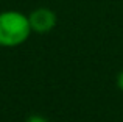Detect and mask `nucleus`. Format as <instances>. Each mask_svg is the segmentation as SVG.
I'll return each mask as SVG.
<instances>
[{"label":"nucleus","instance_id":"nucleus-1","mask_svg":"<svg viewBox=\"0 0 123 122\" xmlns=\"http://www.w3.org/2000/svg\"><path fill=\"white\" fill-rule=\"evenodd\" d=\"M28 14L17 9L0 11V47L14 49L28 41L31 36Z\"/></svg>","mask_w":123,"mask_h":122},{"label":"nucleus","instance_id":"nucleus-2","mask_svg":"<svg viewBox=\"0 0 123 122\" xmlns=\"http://www.w3.org/2000/svg\"><path fill=\"white\" fill-rule=\"evenodd\" d=\"M28 20H30V27L33 33L47 34L56 27L58 16L51 8L39 6V8H34L33 11L28 13Z\"/></svg>","mask_w":123,"mask_h":122},{"label":"nucleus","instance_id":"nucleus-3","mask_svg":"<svg viewBox=\"0 0 123 122\" xmlns=\"http://www.w3.org/2000/svg\"><path fill=\"white\" fill-rule=\"evenodd\" d=\"M25 122H50L45 116H41V114H31L30 117H27Z\"/></svg>","mask_w":123,"mask_h":122},{"label":"nucleus","instance_id":"nucleus-4","mask_svg":"<svg viewBox=\"0 0 123 122\" xmlns=\"http://www.w3.org/2000/svg\"><path fill=\"white\" fill-rule=\"evenodd\" d=\"M117 88L123 92V69L118 72V75H117Z\"/></svg>","mask_w":123,"mask_h":122}]
</instances>
